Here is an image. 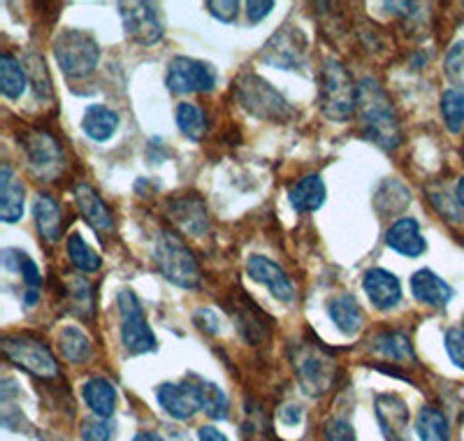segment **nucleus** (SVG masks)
<instances>
[{
	"label": "nucleus",
	"mask_w": 464,
	"mask_h": 441,
	"mask_svg": "<svg viewBox=\"0 0 464 441\" xmlns=\"http://www.w3.org/2000/svg\"><path fill=\"white\" fill-rule=\"evenodd\" d=\"M24 202L26 189L22 179L16 177L12 165H0V219L5 223H19L24 219Z\"/></svg>",
	"instance_id": "20"
},
{
	"label": "nucleus",
	"mask_w": 464,
	"mask_h": 441,
	"mask_svg": "<svg viewBox=\"0 0 464 441\" xmlns=\"http://www.w3.org/2000/svg\"><path fill=\"white\" fill-rule=\"evenodd\" d=\"M232 93L248 114H254L256 119H263V122L284 123L293 116V107L288 100L269 84L267 79L256 73L239 74L232 84Z\"/></svg>",
	"instance_id": "3"
},
{
	"label": "nucleus",
	"mask_w": 464,
	"mask_h": 441,
	"mask_svg": "<svg viewBox=\"0 0 464 441\" xmlns=\"http://www.w3.org/2000/svg\"><path fill=\"white\" fill-rule=\"evenodd\" d=\"M374 411L385 439L406 441V430H409V418H411V414H409V407L397 395H379L374 402Z\"/></svg>",
	"instance_id": "18"
},
{
	"label": "nucleus",
	"mask_w": 464,
	"mask_h": 441,
	"mask_svg": "<svg viewBox=\"0 0 464 441\" xmlns=\"http://www.w3.org/2000/svg\"><path fill=\"white\" fill-rule=\"evenodd\" d=\"M68 258H70V263L80 270V272H98L102 265V258L84 242V237H82L80 232H70Z\"/></svg>",
	"instance_id": "37"
},
{
	"label": "nucleus",
	"mask_w": 464,
	"mask_h": 441,
	"mask_svg": "<svg viewBox=\"0 0 464 441\" xmlns=\"http://www.w3.org/2000/svg\"><path fill=\"white\" fill-rule=\"evenodd\" d=\"M58 351L61 356L72 365H84L89 363L91 356H93V347H91V339L74 326H65L63 330L58 332Z\"/></svg>",
	"instance_id": "31"
},
{
	"label": "nucleus",
	"mask_w": 464,
	"mask_h": 441,
	"mask_svg": "<svg viewBox=\"0 0 464 441\" xmlns=\"http://www.w3.org/2000/svg\"><path fill=\"white\" fill-rule=\"evenodd\" d=\"M306 52H309V40H306L304 31L284 24L265 43L263 52H260V61L279 70H297L304 65Z\"/></svg>",
	"instance_id": "11"
},
{
	"label": "nucleus",
	"mask_w": 464,
	"mask_h": 441,
	"mask_svg": "<svg viewBox=\"0 0 464 441\" xmlns=\"http://www.w3.org/2000/svg\"><path fill=\"white\" fill-rule=\"evenodd\" d=\"M168 214L174 226L186 235L202 237L211 226L209 210L198 193L172 195L168 202Z\"/></svg>",
	"instance_id": "14"
},
{
	"label": "nucleus",
	"mask_w": 464,
	"mask_h": 441,
	"mask_svg": "<svg viewBox=\"0 0 464 441\" xmlns=\"http://www.w3.org/2000/svg\"><path fill=\"white\" fill-rule=\"evenodd\" d=\"M443 347H446V353H449L450 363L455 368L464 369V330L462 328H450L443 337Z\"/></svg>",
	"instance_id": "41"
},
{
	"label": "nucleus",
	"mask_w": 464,
	"mask_h": 441,
	"mask_svg": "<svg viewBox=\"0 0 464 441\" xmlns=\"http://www.w3.org/2000/svg\"><path fill=\"white\" fill-rule=\"evenodd\" d=\"M24 152L31 172L43 181H53L65 165V152L47 131H31L24 137Z\"/></svg>",
	"instance_id": "12"
},
{
	"label": "nucleus",
	"mask_w": 464,
	"mask_h": 441,
	"mask_svg": "<svg viewBox=\"0 0 464 441\" xmlns=\"http://www.w3.org/2000/svg\"><path fill=\"white\" fill-rule=\"evenodd\" d=\"M246 274L258 284L267 286L272 295L281 302H293L295 299V289L290 284L288 274L275 260H269L265 256H251L246 263Z\"/></svg>",
	"instance_id": "17"
},
{
	"label": "nucleus",
	"mask_w": 464,
	"mask_h": 441,
	"mask_svg": "<svg viewBox=\"0 0 464 441\" xmlns=\"http://www.w3.org/2000/svg\"><path fill=\"white\" fill-rule=\"evenodd\" d=\"M0 348L12 365L28 372L31 377L43 378V381H53L61 377V368L56 363V356L52 348L33 335H5Z\"/></svg>",
	"instance_id": "7"
},
{
	"label": "nucleus",
	"mask_w": 464,
	"mask_h": 441,
	"mask_svg": "<svg viewBox=\"0 0 464 441\" xmlns=\"http://www.w3.org/2000/svg\"><path fill=\"white\" fill-rule=\"evenodd\" d=\"M327 314L343 335H358L364 326V314L360 309V302L351 293H342L330 299L327 302Z\"/></svg>",
	"instance_id": "25"
},
{
	"label": "nucleus",
	"mask_w": 464,
	"mask_h": 441,
	"mask_svg": "<svg viewBox=\"0 0 464 441\" xmlns=\"http://www.w3.org/2000/svg\"><path fill=\"white\" fill-rule=\"evenodd\" d=\"M323 439L325 441H355V430L351 423L343 418H330L323 430Z\"/></svg>",
	"instance_id": "44"
},
{
	"label": "nucleus",
	"mask_w": 464,
	"mask_h": 441,
	"mask_svg": "<svg viewBox=\"0 0 464 441\" xmlns=\"http://www.w3.org/2000/svg\"><path fill=\"white\" fill-rule=\"evenodd\" d=\"M223 307H226L227 316L232 323L237 326V332L242 335L244 342L248 347H260L272 337V328H275V318L265 314L256 299L246 295L244 289H235L223 298Z\"/></svg>",
	"instance_id": "9"
},
{
	"label": "nucleus",
	"mask_w": 464,
	"mask_h": 441,
	"mask_svg": "<svg viewBox=\"0 0 464 441\" xmlns=\"http://www.w3.org/2000/svg\"><path fill=\"white\" fill-rule=\"evenodd\" d=\"M200 390V402L202 411L209 416L211 420H226L230 416V402H227V395L218 388L214 381H207V378L193 377Z\"/></svg>",
	"instance_id": "36"
},
{
	"label": "nucleus",
	"mask_w": 464,
	"mask_h": 441,
	"mask_svg": "<svg viewBox=\"0 0 464 441\" xmlns=\"http://www.w3.org/2000/svg\"><path fill=\"white\" fill-rule=\"evenodd\" d=\"M82 397H84L86 407L93 411L98 418H111L116 411V388L111 381L102 377L89 378L82 386Z\"/></svg>",
	"instance_id": "27"
},
{
	"label": "nucleus",
	"mask_w": 464,
	"mask_h": 441,
	"mask_svg": "<svg viewBox=\"0 0 464 441\" xmlns=\"http://www.w3.org/2000/svg\"><path fill=\"white\" fill-rule=\"evenodd\" d=\"M193 320H196V326L200 328L202 332H207V335H218L221 320H218L217 311L214 309H198L196 316H193Z\"/></svg>",
	"instance_id": "46"
},
{
	"label": "nucleus",
	"mask_w": 464,
	"mask_h": 441,
	"mask_svg": "<svg viewBox=\"0 0 464 441\" xmlns=\"http://www.w3.org/2000/svg\"><path fill=\"white\" fill-rule=\"evenodd\" d=\"M385 244L392 249L395 253L406 258H418L428 251V240L422 237L420 226H418L416 219H397L388 232H385Z\"/></svg>",
	"instance_id": "19"
},
{
	"label": "nucleus",
	"mask_w": 464,
	"mask_h": 441,
	"mask_svg": "<svg viewBox=\"0 0 464 441\" xmlns=\"http://www.w3.org/2000/svg\"><path fill=\"white\" fill-rule=\"evenodd\" d=\"M411 202V191L406 189L397 179H385L379 186L374 198V205L381 214H397Z\"/></svg>",
	"instance_id": "34"
},
{
	"label": "nucleus",
	"mask_w": 464,
	"mask_h": 441,
	"mask_svg": "<svg viewBox=\"0 0 464 441\" xmlns=\"http://www.w3.org/2000/svg\"><path fill=\"white\" fill-rule=\"evenodd\" d=\"M372 348H374L379 356L388 358V360H395V363H409V360H416V353H413L411 339L409 335H404L401 330H383L372 339Z\"/></svg>",
	"instance_id": "29"
},
{
	"label": "nucleus",
	"mask_w": 464,
	"mask_h": 441,
	"mask_svg": "<svg viewBox=\"0 0 464 441\" xmlns=\"http://www.w3.org/2000/svg\"><path fill=\"white\" fill-rule=\"evenodd\" d=\"M462 330H464V316H462Z\"/></svg>",
	"instance_id": "52"
},
{
	"label": "nucleus",
	"mask_w": 464,
	"mask_h": 441,
	"mask_svg": "<svg viewBox=\"0 0 464 441\" xmlns=\"http://www.w3.org/2000/svg\"><path fill=\"white\" fill-rule=\"evenodd\" d=\"M327 198L325 181H323L321 174H306L297 181L293 189H290L288 200L293 210L297 214H312V211H318L323 207Z\"/></svg>",
	"instance_id": "24"
},
{
	"label": "nucleus",
	"mask_w": 464,
	"mask_h": 441,
	"mask_svg": "<svg viewBox=\"0 0 464 441\" xmlns=\"http://www.w3.org/2000/svg\"><path fill=\"white\" fill-rule=\"evenodd\" d=\"M272 10H275V3H272V0H263V3L251 0V3H246V16L251 24L263 22L265 16H267Z\"/></svg>",
	"instance_id": "47"
},
{
	"label": "nucleus",
	"mask_w": 464,
	"mask_h": 441,
	"mask_svg": "<svg viewBox=\"0 0 464 441\" xmlns=\"http://www.w3.org/2000/svg\"><path fill=\"white\" fill-rule=\"evenodd\" d=\"M61 298L65 299L68 311L74 316H80L82 320H91L95 314L93 302V286L82 277H68L65 279L63 289H61Z\"/></svg>",
	"instance_id": "28"
},
{
	"label": "nucleus",
	"mask_w": 464,
	"mask_h": 441,
	"mask_svg": "<svg viewBox=\"0 0 464 441\" xmlns=\"http://www.w3.org/2000/svg\"><path fill=\"white\" fill-rule=\"evenodd\" d=\"M53 56L61 73L68 79H86L101 64V47L91 33L80 28H65L53 40Z\"/></svg>",
	"instance_id": "4"
},
{
	"label": "nucleus",
	"mask_w": 464,
	"mask_h": 441,
	"mask_svg": "<svg viewBox=\"0 0 464 441\" xmlns=\"http://www.w3.org/2000/svg\"><path fill=\"white\" fill-rule=\"evenodd\" d=\"M443 73L450 79L453 89L464 91V40L455 43L446 54V64H443Z\"/></svg>",
	"instance_id": "39"
},
{
	"label": "nucleus",
	"mask_w": 464,
	"mask_h": 441,
	"mask_svg": "<svg viewBox=\"0 0 464 441\" xmlns=\"http://www.w3.org/2000/svg\"><path fill=\"white\" fill-rule=\"evenodd\" d=\"M174 119H177V128L181 135L188 137L190 142H200L207 135V114L196 103H181L174 112Z\"/></svg>",
	"instance_id": "35"
},
{
	"label": "nucleus",
	"mask_w": 464,
	"mask_h": 441,
	"mask_svg": "<svg viewBox=\"0 0 464 441\" xmlns=\"http://www.w3.org/2000/svg\"><path fill=\"white\" fill-rule=\"evenodd\" d=\"M416 432L420 441H450V423L437 407H422L418 411Z\"/></svg>",
	"instance_id": "32"
},
{
	"label": "nucleus",
	"mask_w": 464,
	"mask_h": 441,
	"mask_svg": "<svg viewBox=\"0 0 464 441\" xmlns=\"http://www.w3.org/2000/svg\"><path fill=\"white\" fill-rule=\"evenodd\" d=\"M74 200H77V210H80L82 219L89 223L93 230L98 232H111L114 230V216H111L110 207L102 202L98 191L89 184L74 186Z\"/></svg>",
	"instance_id": "21"
},
{
	"label": "nucleus",
	"mask_w": 464,
	"mask_h": 441,
	"mask_svg": "<svg viewBox=\"0 0 464 441\" xmlns=\"http://www.w3.org/2000/svg\"><path fill=\"white\" fill-rule=\"evenodd\" d=\"M441 116L450 132H459L464 128V91L446 89L441 95Z\"/></svg>",
	"instance_id": "38"
},
{
	"label": "nucleus",
	"mask_w": 464,
	"mask_h": 441,
	"mask_svg": "<svg viewBox=\"0 0 464 441\" xmlns=\"http://www.w3.org/2000/svg\"><path fill=\"white\" fill-rule=\"evenodd\" d=\"M455 200H458V205L464 210V174L458 179V186H455Z\"/></svg>",
	"instance_id": "50"
},
{
	"label": "nucleus",
	"mask_w": 464,
	"mask_h": 441,
	"mask_svg": "<svg viewBox=\"0 0 464 441\" xmlns=\"http://www.w3.org/2000/svg\"><path fill=\"white\" fill-rule=\"evenodd\" d=\"M159 405L163 407L165 414L172 416L174 420H188L202 409L200 390H198L196 378H184L181 384H160L156 390Z\"/></svg>",
	"instance_id": "15"
},
{
	"label": "nucleus",
	"mask_w": 464,
	"mask_h": 441,
	"mask_svg": "<svg viewBox=\"0 0 464 441\" xmlns=\"http://www.w3.org/2000/svg\"><path fill=\"white\" fill-rule=\"evenodd\" d=\"M28 73L24 70L22 61L5 52L0 56V91L7 100H19L26 91Z\"/></svg>",
	"instance_id": "30"
},
{
	"label": "nucleus",
	"mask_w": 464,
	"mask_h": 441,
	"mask_svg": "<svg viewBox=\"0 0 464 441\" xmlns=\"http://www.w3.org/2000/svg\"><path fill=\"white\" fill-rule=\"evenodd\" d=\"M116 307L121 316V344L130 356H144L159 348V339L153 335L144 316L142 302L130 289H121L116 295Z\"/></svg>",
	"instance_id": "8"
},
{
	"label": "nucleus",
	"mask_w": 464,
	"mask_h": 441,
	"mask_svg": "<svg viewBox=\"0 0 464 441\" xmlns=\"http://www.w3.org/2000/svg\"><path fill=\"white\" fill-rule=\"evenodd\" d=\"M119 10H121L123 31L132 43L151 47L163 40V22L159 7L153 3H119Z\"/></svg>",
	"instance_id": "13"
},
{
	"label": "nucleus",
	"mask_w": 464,
	"mask_h": 441,
	"mask_svg": "<svg viewBox=\"0 0 464 441\" xmlns=\"http://www.w3.org/2000/svg\"><path fill=\"white\" fill-rule=\"evenodd\" d=\"M165 86L177 95L209 93L217 86V70L198 58L174 56L165 73Z\"/></svg>",
	"instance_id": "10"
},
{
	"label": "nucleus",
	"mask_w": 464,
	"mask_h": 441,
	"mask_svg": "<svg viewBox=\"0 0 464 441\" xmlns=\"http://www.w3.org/2000/svg\"><path fill=\"white\" fill-rule=\"evenodd\" d=\"M362 290L372 305L379 311H391L400 305L401 284L400 279L383 268H372L362 277Z\"/></svg>",
	"instance_id": "16"
},
{
	"label": "nucleus",
	"mask_w": 464,
	"mask_h": 441,
	"mask_svg": "<svg viewBox=\"0 0 464 441\" xmlns=\"http://www.w3.org/2000/svg\"><path fill=\"white\" fill-rule=\"evenodd\" d=\"M153 260H156V268L169 284L186 290L200 286V265H198L193 251L174 232H160L156 251H153Z\"/></svg>",
	"instance_id": "6"
},
{
	"label": "nucleus",
	"mask_w": 464,
	"mask_h": 441,
	"mask_svg": "<svg viewBox=\"0 0 464 441\" xmlns=\"http://www.w3.org/2000/svg\"><path fill=\"white\" fill-rule=\"evenodd\" d=\"M19 274H22L24 284L28 286V290H40V286H43V274H40V268H37L35 260H31L28 256L24 258Z\"/></svg>",
	"instance_id": "45"
},
{
	"label": "nucleus",
	"mask_w": 464,
	"mask_h": 441,
	"mask_svg": "<svg viewBox=\"0 0 464 441\" xmlns=\"http://www.w3.org/2000/svg\"><path fill=\"white\" fill-rule=\"evenodd\" d=\"M318 105L330 122H351L358 105V84L346 65L327 58L318 74Z\"/></svg>",
	"instance_id": "2"
},
{
	"label": "nucleus",
	"mask_w": 464,
	"mask_h": 441,
	"mask_svg": "<svg viewBox=\"0 0 464 441\" xmlns=\"http://www.w3.org/2000/svg\"><path fill=\"white\" fill-rule=\"evenodd\" d=\"M300 416H302V409L300 407H285L284 411H281V420H284L285 426H295V423H300Z\"/></svg>",
	"instance_id": "49"
},
{
	"label": "nucleus",
	"mask_w": 464,
	"mask_h": 441,
	"mask_svg": "<svg viewBox=\"0 0 464 441\" xmlns=\"http://www.w3.org/2000/svg\"><path fill=\"white\" fill-rule=\"evenodd\" d=\"M28 77H31L37 98H49L52 95V77H49L43 56H35V54L28 56Z\"/></svg>",
	"instance_id": "40"
},
{
	"label": "nucleus",
	"mask_w": 464,
	"mask_h": 441,
	"mask_svg": "<svg viewBox=\"0 0 464 441\" xmlns=\"http://www.w3.org/2000/svg\"><path fill=\"white\" fill-rule=\"evenodd\" d=\"M355 114L360 116L364 140L374 142L383 152H395L401 144L400 116L391 95L385 93L383 86L372 77H364L358 82V105Z\"/></svg>",
	"instance_id": "1"
},
{
	"label": "nucleus",
	"mask_w": 464,
	"mask_h": 441,
	"mask_svg": "<svg viewBox=\"0 0 464 441\" xmlns=\"http://www.w3.org/2000/svg\"><path fill=\"white\" fill-rule=\"evenodd\" d=\"M198 436H200V441H227V436L214 426L200 427V430H198Z\"/></svg>",
	"instance_id": "48"
},
{
	"label": "nucleus",
	"mask_w": 464,
	"mask_h": 441,
	"mask_svg": "<svg viewBox=\"0 0 464 441\" xmlns=\"http://www.w3.org/2000/svg\"><path fill=\"white\" fill-rule=\"evenodd\" d=\"M33 216H35V228L47 244H56L63 235V214L61 205L47 193H40L33 202Z\"/></svg>",
	"instance_id": "23"
},
{
	"label": "nucleus",
	"mask_w": 464,
	"mask_h": 441,
	"mask_svg": "<svg viewBox=\"0 0 464 441\" xmlns=\"http://www.w3.org/2000/svg\"><path fill=\"white\" fill-rule=\"evenodd\" d=\"M205 7H207V12L214 16V19H218V22H223V24H232L239 15L237 0H223V3L221 0H207Z\"/></svg>",
	"instance_id": "43"
},
{
	"label": "nucleus",
	"mask_w": 464,
	"mask_h": 441,
	"mask_svg": "<svg viewBox=\"0 0 464 441\" xmlns=\"http://www.w3.org/2000/svg\"><path fill=\"white\" fill-rule=\"evenodd\" d=\"M132 441H165V439H160V435H156V432H138Z\"/></svg>",
	"instance_id": "51"
},
{
	"label": "nucleus",
	"mask_w": 464,
	"mask_h": 441,
	"mask_svg": "<svg viewBox=\"0 0 464 441\" xmlns=\"http://www.w3.org/2000/svg\"><path fill=\"white\" fill-rule=\"evenodd\" d=\"M290 363L295 368L300 386L306 395L321 397L333 388L337 377V363L325 351V347L316 342H300L290 348Z\"/></svg>",
	"instance_id": "5"
},
{
	"label": "nucleus",
	"mask_w": 464,
	"mask_h": 441,
	"mask_svg": "<svg viewBox=\"0 0 464 441\" xmlns=\"http://www.w3.org/2000/svg\"><path fill=\"white\" fill-rule=\"evenodd\" d=\"M411 293L420 305L434 307V309H443L453 299V289L446 284L439 274H434L430 268L418 270L411 277Z\"/></svg>",
	"instance_id": "22"
},
{
	"label": "nucleus",
	"mask_w": 464,
	"mask_h": 441,
	"mask_svg": "<svg viewBox=\"0 0 464 441\" xmlns=\"http://www.w3.org/2000/svg\"><path fill=\"white\" fill-rule=\"evenodd\" d=\"M242 439L244 441H275V432H272V423L260 402L256 399H246V409H244V423H242Z\"/></svg>",
	"instance_id": "33"
},
{
	"label": "nucleus",
	"mask_w": 464,
	"mask_h": 441,
	"mask_svg": "<svg viewBox=\"0 0 464 441\" xmlns=\"http://www.w3.org/2000/svg\"><path fill=\"white\" fill-rule=\"evenodd\" d=\"M84 441H111V423L107 418H89L82 423Z\"/></svg>",
	"instance_id": "42"
},
{
	"label": "nucleus",
	"mask_w": 464,
	"mask_h": 441,
	"mask_svg": "<svg viewBox=\"0 0 464 441\" xmlns=\"http://www.w3.org/2000/svg\"><path fill=\"white\" fill-rule=\"evenodd\" d=\"M82 131L93 142H107L119 131V114L111 107L91 105L82 116Z\"/></svg>",
	"instance_id": "26"
}]
</instances>
